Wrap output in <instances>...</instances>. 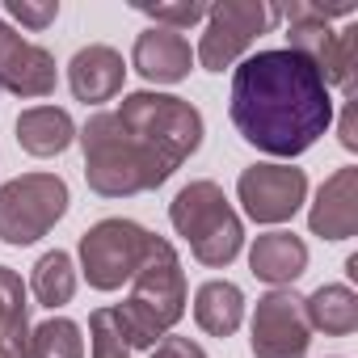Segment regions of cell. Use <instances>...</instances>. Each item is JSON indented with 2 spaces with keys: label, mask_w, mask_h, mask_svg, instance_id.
<instances>
[{
  "label": "cell",
  "mask_w": 358,
  "mask_h": 358,
  "mask_svg": "<svg viewBox=\"0 0 358 358\" xmlns=\"http://www.w3.org/2000/svg\"><path fill=\"white\" fill-rule=\"evenodd\" d=\"M232 122L270 156H303L333 122L329 85L295 51H257L232 72Z\"/></svg>",
  "instance_id": "6da1fadb"
},
{
  "label": "cell",
  "mask_w": 358,
  "mask_h": 358,
  "mask_svg": "<svg viewBox=\"0 0 358 358\" xmlns=\"http://www.w3.org/2000/svg\"><path fill=\"white\" fill-rule=\"evenodd\" d=\"M80 148H85V182L93 194L101 199H131V194H148L156 186H164L173 169L139 139L122 127V118L114 110L93 114L80 131H76Z\"/></svg>",
  "instance_id": "7a4b0ae2"
},
{
  "label": "cell",
  "mask_w": 358,
  "mask_h": 358,
  "mask_svg": "<svg viewBox=\"0 0 358 358\" xmlns=\"http://www.w3.org/2000/svg\"><path fill=\"white\" fill-rule=\"evenodd\" d=\"M131 295L114 308L127 345L131 350H152L177 320L186 316V270L177 249L164 236L148 241V257L131 278Z\"/></svg>",
  "instance_id": "3957f363"
},
{
  "label": "cell",
  "mask_w": 358,
  "mask_h": 358,
  "mask_svg": "<svg viewBox=\"0 0 358 358\" xmlns=\"http://www.w3.org/2000/svg\"><path fill=\"white\" fill-rule=\"evenodd\" d=\"M278 17H287V51H295L299 59H308L316 68V76L329 89H345L354 93V68H358V30H333L337 17H354V5H312V0H291L278 9Z\"/></svg>",
  "instance_id": "277c9868"
},
{
  "label": "cell",
  "mask_w": 358,
  "mask_h": 358,
  "mask_svg": "<svg viewBox=\"0 0 358 358\" xmlns=\"http://www.w3.org/2000/svg\"><path fill=\"white\" fill-rule=\"evenodd\" d=\"M169 220H173L177 236L190 241V253L211 270L232 266L245 249V224H241V215L232 211L228 194L215 182L182 186L177 199L169 203Z\"/></svg>",
  "instance_id": "5b68a950"
},
{
  "label": "cell",
  "mask_w": 358,
  "mask_h": 358,
  "mask_svg": "<svg viewBox=\"0 0 358 358\" xmlns=\"http://www.w3.org/2000/svg\"><path fill=\"white\" fill-rule=\"evenodd\" d=\"M114 114H118L122 127H127L131 135H139L173 173L182 169V164L199 152V143H203V114H199V106H190L186 97L139 89V93H127Z\"/></svg>",
  "instance_id": "8992f818"
},
{
  "label": "cell",
  "mask_w": 358,
  "mask_h": 358,
  "mask_svg": "<svg viewBox=\"0 0 358 358\" xmlns=\"http://www.w3.org/2000/svg\"><path fill=\"white\" fill-rule=\"evenodd\" d=\"M72 194L55 173H22L0 186V241L5 245H34L43 241L68 211Z\"/></svg>",
  "instance_id": "52a82bcc"
},
{
  "label": "cell",
  "mask_w": 358,
  "mask_h": 358,
  "mask_svg": "<svg viewBox=\"0 0 358 358\" xmlns=\"http://www.w3.org/2000/svg\"><path fill=\"white\" fill-rule=\"evenodd\" d=\"M148 241L152 232L139 228L135 220H101L80 236V274L89 278L93 291H118L143 266Z\"/></svg>",
  "instance_id": "ba28073f"
},
{
  "label": "cell",
  "mask_w": 358,
  "mask_h": 358,
  "mask_svg": "<svg viewBox=\"0 0 358 358\" xmlns=\"http://www.w3.org/2000/svg\"><path fill=\"white\" fill-rule=\"evenodd\" d=\"M274 22H278V5H266V0H224V5H211L207 9V30H203V43H199L194 59L207 72H224Z\"/></svg>",
  "instance_id": "9c48e42d"
},
{
  "label": "cell",
  "mask_w": 358,
  "mask_h": 358,
  "mask_svg": "<svg viewBox=\"0 0 358 358\" xmlns=\"http://www.w3.org/2000/svg\"><path fill=\"white\" fill-rule=\"evenodd\" d=\"M249 345L253 358H308L312 345V324L303 316V295L291 287H274L257 299L253 324H249Z\"/></svg>",
  "instance_id": "30bf717a"
},
{
  "label": "cell",
  "mask_w": 358,
  "mask_h": 358,
  "mask_svg": "<svg viewBox=\"0 0 358 358\" xmlns=\"http://www.w3.org/2000/svg\"><path fill=\"white\" fill-rule=\"evenodd\" d=\"M236 199L253 224H287L308 199V173L295 164H249L236 182Z\"/></svg>",
  "instance_id": "8fae6325"
},
{
  "label": "cell",
  "mask_w": 358,
  "mask_h": 358,
  "mask_svg": "<svg viewBox=\"0 0 358 358\" xmlns=\"http://www.w3.org/2000/svg\"><path fill=\"white\" fill-rule=\"evenodd\" d=\"M59 85L55 55L30 38H22L0 17V89L13 97H51Z\"/></svg>",
  "instance_id": "7c38bea8"
},
{
  "label": "cell",
  "mask_w": 358,
  "mask_h": 358,
  "mask_svg": "<svg viewBox=\"0 0 358 358\" xmlns=\"http://www.w3.org/2000/svg\"><path fill=\"white\" fill-rule=\"evenodd\" d=\"M308 228L320 241H350L358 232V169H337L316 190Z\"/></svg>",
  "instance_id": "4fadbf2b"
},
{
  "label": "cell",
  "mask_w": 358,
  "mask_h": 358,
  "mask_svg": "<svg viewBox=\"0 0 358 358\" xmlns=\"http://www.w3.org/2000/svg\"><path fill=\"white\" fill-rule=\"evenodd\" d=\"M131 68H135L148 85H177V80L190 76L194 51H190V43L177 34V30L148 26V30L135 38V47H131Z\"/></svg>",
  "instance_id": "5bb4252c"
},
{
  "label": "cell",
  "mask_w": 358,
  "mask_h": 358,
  "mask_svg": "<svg viewBox=\"0 0 358 358\" xmlns=\"http://www.w3.org/2000/svg\"><path fill=\"white\" fill-rule=\"evenodd\" d=\"M122 80H127V64L114 47L106 43H93V47H80L68 64V89L76 101L85 106H101V101H114L122 93Z\"/></svg>",
  "instance_id": "9a60e30c"
},
{
  "label": "cell",
  "mask_w": 358,
  "mask_h": 358,
  "mask_svg": "<svg viewBox=\"0 0 358 358\" xmlns=\"http://www.w3.org/2000/svg\"><path fill=\"white\" fill-rule=\"evenodd\" d=\"M249 270L270 287H291L308 270V245L295 232H266L249 249Z\"/></svg>",
  "instance_id": "2e32d148"
},
{
  "label": "cell",
  "mask_w": 358,
  "mask_h": 358,
  "mask_svg": "<svg viewBox=\"0 0 358 358\" xmlns=\"http://www.w3.org/2000/svg\"><path fill=\"white\" fill-rule=\"evenodd\" d=\"M76 139V122L59 106H30L17 114V143L30 156H59Z\"/></svg>",
  "instance_id": "e0dca14e"
},
{
  "label": "cell",
  "mask_w": 358,
  "mask_h": 358,
  "mask_svg": "<svg viewBox=\"0 0 358 358\" xmlns=\"http://www.w3.org/2000/svg\"><path fill=\"white\" fill-rule=\"evenodd\" d=\"M194 320L211 337H232L241 329V320H245V295H241V287L228 282V278L203 282L199 295H194Z\"/></svg>",
  "instance_id": "ac0fdd59"
},
{
  "label": "cell",
  "mask_w": 358,
  "mask_h": 358,
  "mask_svg": "<svg viewBox=\"0 0 358 358\" xmlns=\"http://www.w3.org/2000/svg\"><path fill=\"white\" fill-rule=\"evenodd\" d=\"M303 316L324 337H350L358 329V295L345 282H329L303 299Z\"/></svg>",
  "instance_id": "d6986e66"
},
{
  "label": "cell",
  "mask_w": 358,
  "mask_h": 358,
  "mask_svg": "<svg viewBox=\"0 0 358 358\" xmlns=\"http://www.w3.org/2000/svg\"><path fill=\"white\" fill-rule=\"evenodd\" d=\"M0 354L30 358V320H26V287L22 278L0 266Z\"/></svg>",
  "instance_id": "ffe728a7"
},
{
  "label": "cell",
  "mask_w": 358,
  "mask_h": 358,
  "mask_svg": "<svg viewBox=\"0 0 358 358\" xmlns=\"http://www.w3.org/2000/svg\"><path fill=\"white\" fill-rule=\"evenodd\" d=\"M30 291H34V299H38L43 308H51V312L64 308V303H72V295H76V266H72V257H68L64 249L43 253V257L34 262Z\"/></svg>",
  "instance_id": "44dd1931"
},
{
  "label": "cell",
  "mask_w": 358,
  "mask_h": 358,
  "mask_svg": "<svg viewBox=\"0 0 358 358\" xmlns=\"http://www.w3.org/2000/svg\"><path fill=\"white\" fill-rule=\"evenodd\" d=\"M30 358H85V337L76 320L51 316L30 329Z\"/></svg>",
  "instance_id": "7402d4cb"
},
{
  "label": "cell",
  "mask_w": 358,
  "mask_h": 358,
  "mask_svg": "<svg viewBox=\"0 0 358 358\" xmlns=\"http://www.w3.org/2000/svg\"><path fill=\"white\" fill-rule=\"evenodd\" d=\"M89 337H93V358H131V345L114 308H97L89 316Z\"/></svg>",
  "instance_id": "603a6c76"
},
{
  "label": "cell",
  "mask_w": 358,
  "mask_h": 358,
  "mask_svg": "<svg viewBox=\"0 0 358 358\" xmlns=\"http://www.w3.org/2000/svg\"><path fill=\"white\" fill-rule=\"evenodd\" d=\"M139 13H148L156 26L164 30H190L199 22H207V5H199V0H186V5H139Z\"/></svg>",
  "instance_id": "cb8c5ba5"
},
{
  "label": "cell",
  "mask_w": 358,
  "mask_h": 358,
  "mask_svg": "<svg viewBox=\"0 0 358 358\" xmlns=\"http://www.w3.org/2000/svg\"><path fill=\"white\" fill-rule=\"evenodd\" d=\"M5 13L22 22L26 30H47L59 17V0H43V5H34V0H5Z\"/></svg>",
  "instance_id": "d4e9b609"
},
{
  "label": "cell",
  "mask_w": 358,
  "mask_h": 358,
  "mask_svg": "<svg viewBox=\"0 0 358 358\" xmlns=\"http://www.w3.org/2000/svg\"><path fill=\"white\" fill-rule=\"evenodd\" d=\"M148 358H207V350H203L199 341H190V337L164 333V337L152 345V354H148Z\"/></svg>",
  "instance_id": "484cf974"
},
{
  "label": "cell",
  "mask_w": 358,
  "mask_h": 358,
  "mask_svg": "<svg viewBox=\"0 0 358 358\" xmlns=\"http://www.w3.org/2000/svg\"><path fill=\"white\" fill-rule=\"evenodd\" d=\"M341 148H345V152H358V127H354V101H345V114H341Z\"/></svg>",
  "instance_id": "4316f807"
},
{
  "label": "cell",
  "mask_w": 358,
  "mask_h": 358,
  "mask_svg": "<svg viewBox=\"0 0 358 358\" xmlns=\"http://www.w3.org/2000/svg\"><path fill=\"white\" fill-rule=\"evenodd\" d=\"M0 358H13V354H0Z\"/></svg>",
  "instance_id": "83f0119b"
}]
</instances>
